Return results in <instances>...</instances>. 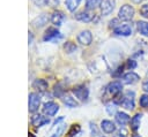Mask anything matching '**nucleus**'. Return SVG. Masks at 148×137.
<instances>
[{"label": "nucleus", "mask_w": 148, "mask_h": 137, "mask_svg": "<svg viewBox=\"0 0 148 137\" xmlns=\"http://www.w3.org/2000/svg\"><path fill=\"white\" fill-rule=\"evenodd\" d=\"M28 109L30 113H35L38 111V107L40 105V94L37 92H30L28 97Z\"/></svg>", "instance_id": "1"}, {"label": "nucleus", "mask_w": 148, "mask_h": 137, "mask_svg": "<svg viewBox=\"0 0 148 137\" xmlns=\"http://www.w3.org/2000/svg\"><path fill=\"white\" fill-rule=\"evenodd\" d=\"M134 13H135V10H134L133 6L124 5V6L120 7V9L118 12V18L121 20V21H130V20L133 18Z\"/></svg>", "instance_id": "2"}, {"label": "nucleus", "mask_w": 148, "mask_h": 137, "mask_svg": "<svg viewBox=\"0 0 148 137\" xmlns=\"http://www.w3.org/2000/svg\"><path fill=\"white\" fill-rule=\"evenodd\" d=\"M134 97H135V93L133 91H126L120 100L121 106L128 111L134 109Z\"/></svg>", "instance_id": "3"}, {"label": "nucleus", "mask_w": 148, "mask_h": 137, "mask_svg": "<svg viewBox=\"0 0 148 137\" xmlns=\"http://www.w3.org/2000/svg\"><path fill=\"white\" fill-rule=\"evenodd\" d=\"M72 91H73L74 96H75L79 100H81V101H86V100L88 99L89 90L87 89V86H84V85H77V86H75Z\"/></svg>", "instance_id": "4"}, {"label": "nucleus", "mask_w": 148, "mask_h": 137, "mask_svg": "<svg viewBox=\"0 0 148 137\" xmlns=\"http://www.w3.org/2000/svg\"><path fill=\"white\" fill-rule=\"evenodd\" d=\"M59 111V105L54 101H47L43 106V113L46 116H54Z\"/></svg>", "instance_id": "5"}, {"label": "nucleus", "mask_w": 148, "mask_h": 137, "mask_svg": "<svg viewBox=\"0 0 148 137\" xmlns=\"http://www.w3.org/2000/svg\"><path fill=\"white\" fill-rule=\"evenodd\" d=\"M76 39H77V43H80L81 45L88 46V45H90L91 41H92V35H91V32H90L89 30H83V31H81V32L77 35Z\"/></svg>", "instance_id": "6"}, {"label": "nucleus", "mask_w": 148, "mask_h": 137, "mask_svg": "<svg viewBox=\"0 0 148 137\" xmlns=\"http://www.w3.org/2000/svg\"><path fill=\"white\" fill-rule=\"evenodd\" d=\"M114 5H116V0H104L101 5V14L103 16L110 15L114 9Z\"/></svg>", "instance_id": "7"}, {"label": "nucleus", "mask_w": 148, "mask_h": 137, "mask_svg": "<svg viewBox=\"0 0 148 137\" xmlns=\"http://www.w3.org/2000/svg\"><path fill=\"white\" fill-rule=\"evenodd\" d=\"M58 38H61V35H60L59 30L56 29V28H49L45 31L44 36H43V40L44 41H52V40H56Z\"/></svg>", "instance_id": "8"}, {"label": "nucleus", "mask_w": 148, "mask_h": 137, "mask_svg": "<svg viewBox=\"0 0 148 137\" xmlns=\"http://www.w3.org/2000/svg\"><path fill=\"white\" fill-rule=\"evenodd\" d=\"M113 32L117 36L127 37V36H131L132 35V26L130 24H120V25H117L113 29Z\"/></svg>", "instance_id": "9"}, {"label": "nucleus", "mask_w": 148, "mask_h": 137, "mask_svg": "<svg viewBox=\"0 0 148 137\" xmlns=\"http://www.w3.org/2000/svg\"><path fill=\"white\" fill-rule=\"evenodd\" d=\"M106 90H108V92H109L111 96H117V94H119V93L121 92V90H123V84H121V82H119V81H113V82H111V83L108 85Z\"/></svg>", "instance_id": "10"}, {"label": "nucleus", "mask_w": 148, "mask_h": 137, "mask_svg": "<svg viewBox=\"0 0 148 137\" xmlns=\"http://www.w3.org/2000/svg\"><path fill=\"white\" fill-rule=\"evenodd\" d=\"M31 124L35 125V127H43L45 124H47L50 122V120L47 117H44L43 115L40 114H35L31 116Z\"/></svg>", "instance_id": "11"}, {"label": "nucleus", "mask_w": 148, "mask_h": 137, "mask_svg": "<svg viewBox=\"0 0 148 137\" xmlns=\"http://www.w3.org/2000/svg\"><path fill=\"white\" fill-rule=\"evenodd\" d=\"M139 79H140L139 75L135 74V73H133V71L126 73V74L123 76V82H124L125 84H135V83L139 82Z\"/></svg>", "instance_id": "12"}, {"label": "nucleus", "mask_w": 148, "mask_h": 137, "mask_svg": "<svg viewBox=\"0 0 148 137\" xmlns=\"http://www.w3.org/2000/svg\"><path fill=\"white\" fill-rule=\"evenodd\" d=\"M101 129L105 134H112V132L116 131V125L110 120H102V122H101Z\"/></svg>", "instance_id": "13"}, {"label": "nucleus", "mask_w": 148, "mask_h": 137, "mask_svg": "<svg viewBox=\"0 0 148 137\" xmlns=\"http://www.w3.org/2000/svg\"><path fill=\"white\" fill-rule=\"evenodd\" d=\"M114 119H116V122H117L119 125H121V127L126 125V124L130 122V120H131L130 116H128V114H126V113H124V112H117Z\"/></svg>", "instance_id": "14"}, {"label": "nucleus", "mask_w": 148, "mask_h": 137, "mask_svg": "<svg viewBox=\"0 0 148 137\" xmlns=\"http://www.w3.org/2000/svg\"><path fill=\"white\" fill-rule=\"evenodd\" d=\"M64 20H65V15H64V13L60 12V10H56V12L52 14V16H51V22H52L56 26L61 25L62 22H64Z\"/></svg>", "instance_id": "15"}, {"label": "nucleus", "mask_w": 148, "mask_h": 137, "mask_svg": "<svg viewBox=\"0 0 148 137\" xmlns=\"http://www.w3.org/2000/svg\"><path fill=\"white\" fill-rule=\"evenodd\" d=\"M49 16L46 15V14H40V15H38L34 21H32V25L35 26V28H42V26H44L47 22H49Z\"/></svg>", "instance_id": "16"}, {"label": "nucleus", "mask_w": 148, "mask_h": 137, "mask_svg": "<svg viewBox=\"0 0 148 137\" xmlns=\"http://www.w3.org/2000/svg\"><path fill=\"white\" fill-rule=\"evenodd\" d=\"M75 18H76L77 21H81V22H86V23H88V22L92 21L94 15H92L91 13L87 12V10H83V12L77 13V14L75 15Z\"/></svg>", "instance_id": "17"}, {"label": "nucleus", "mask_w": 148, "mask_h": 137, "mask_svg": "<svg viewBox=\"0 0 148 137\" xmlns=\"http://www.w3.org/2000/svg\"><path fill=\"white\" fill-rule=\"evenodd\" d=\"M61 99H62V102H64L67 107H69V108H75V107L79 106V102H77L72 96H69V94H64V96L61 97Z\"/></svg>", "instance_id": "18"}, {"label": "nucleus", "mask_w": 148, "mask_h": 137, "mask_svg": "<svg viewBox=\"0 0 148 137\" xmlns=\"http://www.w3.org/2000/svg\"><path fill=\"white\" fill-rule=\"evenodd\" d=\"M32 87L36 89V90H38L39 92H44L47 89V82L45 79H43V78L35 79L34 83H32Z\"/></svg>", "instance_id": "19"}, {"label": "nucleus", "mask_w": 148, "mask_h": 137, "mask_svg": "<svg viewBox=\"0 0 148 137\" xmlns=\"http://www.w3.org/2000/svg\"><path fill=\"white\" fill-rule=\"evenodd\" d=\"M141 119H142V114L141 113H138V114H135L132 117V120H131V128H132V130L135 131V130L139 129V127L141 124Z\"/></svg>", "instance_id": "20"}, {"label": "nucleus", "mask_w": 148, "mask_h": 137, "mask_svg": "<svg viewBox=\"0 0 148 137\" xmlns=\"http://www.w3.org/2000/svg\"><path fill=\"white\" fill-rule=\"evenodd\" d=\"M136 26H138V31L142 36L148 37V22H146V21H139L136 23Z\"/></svg>", "instance_id": "21"}, {"label": "nucleus", "mask_w": 148, "mask_h": 137, "mask_svg": "<svg viewBox=\"0 0 148 137\" xmlns=\"http://www.w3.org/2000/svg\"><path fill=\"white\" fill-rule=\"evenodd\" d=\"M102 2H103V0H87V2H86V8H87V10L95 9V8H97L98 6H101Z\"/></svg>", "instance_id": "22"}, {"label": "nucleus", "mask_w": 148, "mask_h": 137, "mask_svg": "<svg viewBox=\"0 0 148 137\" xmlns=\"http://www.w3.org/2000/svg\"><path fill=\"white\" fill-rule=\"evenodd\" d=\"M64 50L66 53H73L76 51V45L73 41H66L64 45Z\"/></svg>", "instance_id": "23"}, {"label": "nucleus", "mask_w": 148, "mask_h": 137, "mask_svg": "<svg viewBox=\"0 0 148 137\" xmlns=\"http://www.w3.org/2000/svg\"><path fill=\"white\" fill-rule=\"evenodd\" d=\"M89 124H90L89 128H90V134H91V136H92V137H102V135H101L98 128L96 127V124L92 123V122H90Z\"/></svg>", "instance_id": "24"}, {"label": "nucleus", "mask_w": 148, "mask_h": 137, "mask_svg": "<svg viewBox=\"0 0 148 137\" xmlns=\"http://www.w3.org/2000/svg\"><path fill=\"white\" fill-rule=\"evenodd\" d=\"M65 130H66V124H60L57 127V131H54L50 137H60Z\"/></svg>", "instance_id": "25"}, {"label": "nucleus", "mask_w": 148, "mask_h": 137, "mask_svg": "<svg viewBox=\"0 0 148 137\" xmlns=\"http://www.w3.org/2000/svg\"><path fill=\"white\" fill-rule=\"evenodd\" d=\"M65 3H66V7H67V9H68L69 12H74L75 8H76L77 5H79V3L76 2V0H66Z\"/></svg>", "instance_id": "26"}, {"label": "nucleus", "mask_w": 148, "mask_h": 137, "mask_svg": "<svg viewBox=\"0 0 148 137\" xmlns=\"http://www.w3.org/2000/svg\"><path fill=\"white\" fill-rule=\"evenodd\" d=\"M106 112H108V114H110V115H116V113H117V106L114 105V104H106Z\"/></svg>", "instance_id": "27"}, {"label": "nucleus", "mask_w": 148, "mask_h": 137, "mask_svg": "<svg viewBox=\"0 0 148 137\" xmlns=\"http://www.w3.org/2000/svg\"><path fill=\"white\" fill-rule=\"evenodd\" d=\"M140 106L142 108H148V94H142L140 97Z\"/></svg>", "instance_id": "28"}, {"label": "nucleus", "mask_w": 148, "mask_h": 137, "mask_svg": "<svg viewBox=\"0 0 148 137\" xmlns=\"http://www.w3.org/2000/svg\"><path fill=\"white\" fill-rule=\"evenodd\" d=\"M140 14L145 18H148V3H145L140 7Z\"/></svg>", "instance_id": "29"}, {"label": "nucleus", "mask_w": 148, "mask_h": 137, "mask_svg": "<svg viewBox=\"0 0 148 137\" xmlns=\"http://www.w3.org/2000/svg\"><path fill=\"white\" fill-rule=\"evenodd\" d=\"M136 67V62L134 61V60H128L127 61V68H130V69H134Z\"/></svg>", "instance_id": "30"}, {"label": "nucleus", "mask_w": 148, "mask_h": 137, "mask_svg": "<svg viewBox=\"0 0 148 137\" xmlns=\"http://www.w3.org/2000/svg\"><path fill=\"white\" fill-rule=\"evenodd\" d=\"M37 6H45L47 3V0H32Z\"/></svg>", "instance_id": "31"}, {"label": "nucleus", "mask_w": 148, "mask_h": 137, "mask_svg": "<svg viewBox=\"0 0 148 137\" xmlns=\"http://www.w3.org/2000/svg\"><path fill=\"white\" fill-rule=\"evenodd\" d=\"M142 90L145 92H148V79H146L143 83H142Z\"/></svg>", "instance_id": "32"}, {"label": "nucleus", "mask_w": 148, "mask_h": 137, "mask_svg": "<svg viewBox=\"0 0 148 137\" xmlns=\"http://www.w3.org/2000/svg\"><path fill=\"white\" fill-rule=\"evenodd\" d=\"M32 41V33L31 32H29V44Z\"/></svg>", "instance_id": "33"}, {"label": "nucleus", "mask_w": 148, "mask_h": 137, "mask_svg": "<svg viewBox=\"0 0 148 137\" xmlns=\"http://www.w3.org/2000/svg\"><path fill=\"white\" fill-rule=\"evenodd\" d=\"M132 1H133V2H136V3H139V2H140V1H142V0H132Z\"/></svg>", "instance_id": "34"}, {"label": "nucleus", "mask_w": 148, "mask_h": 137, "mask_svg": "<svg viewBox=\"0 0 148 137\" xmlns=\"http://www.w3.org/2000/svg\"><path fill=\"white\" fill-rule=\"evenodd\" d=\"M132 137H141V136H140V135H138V134H134Z\"/></svg>", "instance_id": "35"}, {"label": "nucleus", "mask_w": 148, "mask_h": 137, "mask_svg": "<svg viewBox=\"0 0 148 137\" xmlns=\"http://www.w3.org/2000/svg\"><path fill=\"white\" fill-rule=\"evenodd\" d=\"M76 2H77V3H80V2H81V0H76Z\"/></svg>", "instance_id": "36"}, {"label": "nucleus", "mask_w": 148, "mask_h": 137, "mask_svg": "<svg viewBox=\"0 0 148 137\" xmlns=\"http://www.w3.org/2000/svg\"><path fill=\"white\" fill-rule=\"evenodd\" d=\"M72 137H75V135H74V136H72ZM76 137H80V136H79V135H77V136H76Z\"/></svg>", "instance_id": "37"}, {"label": "nucleus", "mask_w": 148, "mask_h": 137, "mask_svg": "<svg viewBox=\"0 0 148 137\" xmlns=\"http://www.w3.org/2000/svg\"><path fill=\"white\" fill-rule=\"evenodd\" d=\"M102 137H104V136H102Z\"/></svg>", "instance_id": "38"}]
</instances>
